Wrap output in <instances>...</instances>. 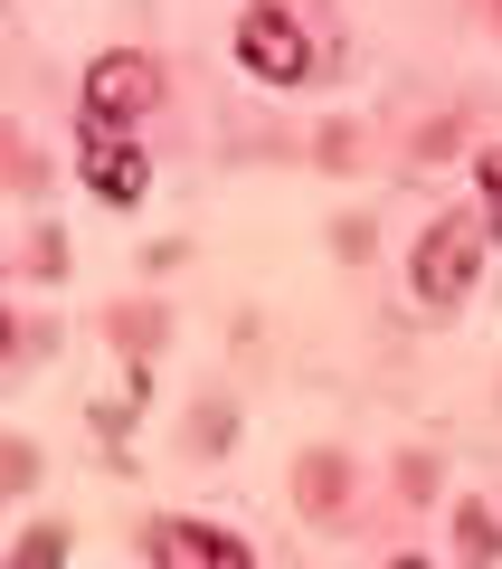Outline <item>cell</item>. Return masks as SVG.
I'll return each mask as SVG.
<instances>
[{
  "mask_svg": "<svg viewBox=\"0 0 502 569\" xmlns=\"http://www.w3.org/2000/svg\"><path fill=\"white\" fill-rule=\"evenodd\" d=\"M399 569H426V560H399Z\"/></svg>",
  "mask_w": 502,
  "mask_h": 569,
  "instance_id": "obj_8",
  "label": "cell"
},
{
  "mask_svg": "<svg viewBox=\"0 0 502 569\" xmlns=\"http://www.w3.org/2000/svg\"><path fill=\"white\" fill-rule=\"evenodd\" d=\"M483 228L502 238V152H483Z\"/></svg>",
  "mask_w": 502,
  "mask_h": 569,
  "instance_id": "obj_7",
  "label": "cell"
},
{
  "mask_svg": "<svg viewBox=\"0 0 502 569\" xmlns=\"http://www.w3.org/2000/svg\"><path fill=\"white\" fill-rule=\"evenodd\" d=\"M152 569H257V560L209 522H152Z\"/></svg>",
  "mask_w": 502,
  "mask_h": 569,
  "instance_id": "obj_5",
  "label": "cell"
},
{
  "mask_svg": "<svg viewBox=\"0 0 502 569\" xmlns=\"http://www.w3.org/2000/svg\"><path fill=\"white\" fill-rule=\"evenodd\" d=\"M238 58H247V77H265V86H303V77H313V39H303L284 10H247Z\"/></svg>",
  "mask_w": 502,
  "mask_h": 569,
  "instance_id": "obj_4",
  "label": "cell"
},
{
  "mask_svg": "<svg viewBox=\"0 0 502 569\" xmlns=\"http://www.w3.org/2000/svg\"><path fill=\"white\" fill-rule=\"evenodd\" d=\"M161 104V67L133 58V48H104L96 67H86V123H133Z\"/></svg>",
  "mask_w": 502,
  "mask_h": 569,
  "instance_id": "obj_3",
  "label": "cell"
},
{
  "mask_svg": "<svg viewBox=\"0 0 502 569\" xmlns=\"http://www.w3.org/2000/svg\"><path fill=\"white\" fill-rule=\"evenodd\" d=\"M10 569H58V531H29V541L10 550Z\"/></svg>",
  "mask_w": 502,
  "mask_h": 569,
  "instance_id": "obj_6",
  "label": "cell"
},
{
  "mask_svg": "<svg viewBox=\"0 0 502 569\" xmlns=\"http://www.w3.org/2000/svg\"><path fill=\"white\" fill-rule=\"evenodd\" d=\"M77 171H86V190H96L104 209H133L142 190H152V162H142V142L123 133V123H86V142H77Z\"/></svg>",
  "mask_w": 502,
  "mask_h": 569,
  "instance_id": "obj_2",
  "label": "cell"
},
{
  "mask_svg": "<svg viewBox=\"0 0 502 569\" xmlns=\"http://www.w3.org/2000/svg\"><path fill=\"white\" fill-rule=\"evenodd\" d=\"M483 238H493V228H474V219H436V228L418 238L408 284H418V305H426V313H455L464 295H474V276H483Z\"/></svg>",
  "mask_w": 502,
  "mask_h": 569,
  "instance_id": "obj_1",
  "label": "cell"
}]
</instances>
